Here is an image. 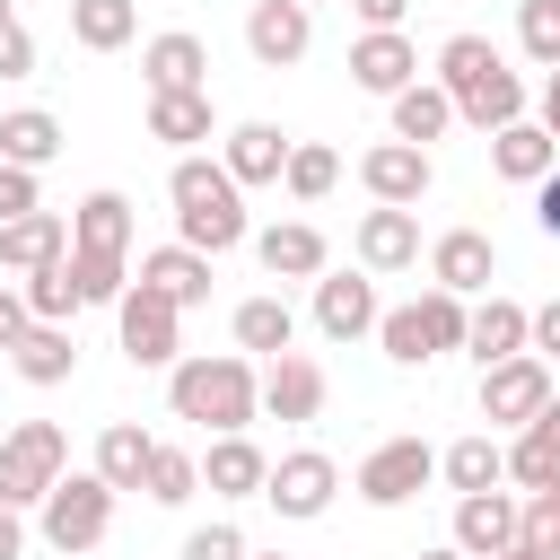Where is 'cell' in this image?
Returning <instances> with one entry per match:
<instances>
[{"instance_id": "obj_19", "label": "cell", "mask_w": 560, "mask_h": 560, "mask_svg": "<svg viewBox=\"0 0 560 560\" xmlns=\"http://www.w3.org/2000/svg\"><path fill=\"white\" fill-rule=\"evenodd\" d=\"M490 271H499V245H490L481 228H446V236L429 245V280H438V289H455V298H481V289H490Z\"/></svg>"}, {"instance_id": "obj_45", "label": "cell", "mask_w": 560, "mask_h": 560, "mask_svg": "<svg viewBox=\"0 0 560 560\" xmlns=\"http://www.w3.org/2000/svg\"><path fill=\"white\" fill-rule=\"evenodd\" d=\"M525 542H534L542 560H560V508H551V499H534V490H525Z\"/></svg>"}, {"instance_id": "obj_24", "label": "cell", "mask_w": 560, "mask_h": 560, "mask_svg": "<svg viewBox=\"0 0 560 560\" xmlns=\"http://www.w3.org/2000/svg\"><path fill=\"white\" fill-rule=\"evenodd\" d=\"M228 332H236L245 359H280V350H298V306H289L280 289H262V298H245V306L228 315Z\"/></svg>"}, {"instance_id": "obj_54", "label": "cell", "mask_w": 560, "mask_h": 560, "mask_svg": "<svg viewBox=\"0 0 560 560\" xmlns=\"http://www.w3.org/2000/svg\"><path fill=\"white\" fill-rule=\"evenodd\" d=\"M534 499H551V508H560V472H551V481H542V490H534Z\"/></svg>"}, {"instance_id": "obj_27", "label": "cell", "mask_w": 560, "mask_h": 560, "mask_svg": "<svg viewBox=\"0 0 560 560\" xmlns=\"http://www.w3.org/2000/svg\"><path fill=\"white\" fill-rule=\"evenodd\" d=\"M490 166L508 175V184H542L551 166H560V140L525 114V122H508V131H490Z\"/></svg>"}, {"instance_id": "obj_35", "label": "cell", "mask_w": 560, "mask_h": 560, "mask_svg": "<svg viewBox=\"0 0 560 560\" xmlns=\"http://www.w3.org/2000/svg\"><path fill=\"white\" fill-rule=\"evenodd\" d=\"M70 245H96V254H131V201L122 192H88L70 210Z\"/></svg>"}, {"instance_id": "obj_11", "label": "cell", "mask_w": 560, "mask_h": 560, "mask_svg": "<svg viewBox=\"0 0 560 560\" xmlns=\"http://www.w3.org/2000/svg\"><path fill=\"white\" fill-rule=\"evenodd\" d=\"M245 52H254L262 70H298V61L315 52V9H306V0H254V9H245Z\"/></svg>"}, {"instance_id": "obj_50", "label": "cell", "mask_w": 560, "mask_h": 560, "mask_svg": "<svg viewBox=\"0 0 560 560\" xmlns=\"http://www.w3.org/2000/svg\"><path fill=\"white\" fill-rule=\"evenodd\" d=\"M350 18H359V26H402L411 0H350Z\"/></svg>"}, {"instance_id": "obj_7", "label": "cell", "mask_w": 560, "mask_h": 560, "mask_svg": "<svg viewBox=\"0 0 560 560\" xmlns=\"http://www.w3.org/2000/svg\"><path fill=\"white\" fill-rule=\"evenodd\" d=\"M429 481H438V446H429V438H385V446H368L359 472H350V490H359L368 508H411Z\"/></svg>"}, {"instance_id": "obj_25", "label": "cell", "mask_w": 560, "mask_h": 560, "mask_svg": "<svg viewBox=\"0 0 560 560\" xmlns=\"http://www.w3.org/2000/svg\"><path fill=\"white\" fill-rule=\"evenodd\" d=\"M9 368H18L26 385H70V376H79V332H70V324H26L18 350H9Z\"/></svg>"}, {"instance_id": "obj_32", "label": "cell", "mask_w": 560, "mask_h": 560, "mask_svg": "<svg viewBox=\"0 0 560 560\" xmlns=\"http://www.w3.org/2000/svg\"><path fill=\"white\" fill-rule=\"evenodd\" d=\"M149 455H158V438H149L140 420H105V429H96V472H105L114 490H149Z\"/></svg>"}, {"instance_id": "obj_18", "label": "cell", "mask_w": 560, "mask_h": 560, "mask_svg": "<svg viewBox=\"0 0 560 560\" xmlns=\"http://www.w3.org/2000/svg\"><path fill=\"white\" fill-rule=\"evenodd\" d=\"M289 149H298V140H289L280 122H236V131H219V158H228V175H236L245 192H254V184H280V175H289Z\"/></svg>"}, {"instance_id": "obj_1", "label": "cell", "mask_w": 560, "mask_h": 560, "mask_svg": "<svg viewBox=\"0 0 560 560\" xmlns=\"http://www.w3.org/2000/svg\"><path fill=\"white\" fill-rule=\"evenodd\" d=\"M166 411L192 420L201 438H228V429H254L262 420V368L245 350H184L166 368Z\"/></svg>"}, {"instance_id": "obj_49", "label": "cell", "mask_w": 560, "mask_h": 560, "mask_svg": "<svg viewBox=\"0 0 560 560\" xmlns=\"http://www.w3.org/2000/svg\"><path fill=\"white\" fill-rule=\"evenodd\" d=\"M534 228H542V236H560V166L534 184Z\"/></svg>"}, {"instance_id": "obj_20", "label": "cell", "mask_w": 560, "mask_h": 560, "mask_svg": "<svg viewBox=\"0 0 560 560\" xmlns=\"http://www.w3.org/2000/svg\"><path fill=\"white\" fill-rule=\"evenodd\" d=\"M140 79H149V96H166V88H210V44L184 35V26H166V35L140 44Z\"/></svg>"}, {"instance_id": "obj_21", "label": "cell", "mask_w": 560, "mask_h": 560, "mask_svg": "<svg viewBox=\"0 0 560 560\" xmlns=\"http://www.w3.org/2000/svg\"><path fill=\"white\" fill-rule=\"evenodd\" d=\"M149 140H166L175 158L201 149V140H219V105H210V88H166V96H149Z\"/></svg>"}, {"instance_id": "obj_33", "label": "cell", "mask_w": 560, "mask_h": 560, "mask_svg": "<svg viewBox=\"0 0 560 560\" xmlns=\"http://www.w3.org/2000/svg\"><path fill=\"white\" fill-rule=\"evenodd\" d=\"M0 158L44 175V166L61 158V114H44V105H18V114H0Z\"/></svg>"}, {"instance_id": "obj_42", "label": "cell", "mask_w": 560, "mask_h": 560, "mask_svg": "<svg viewBox=\"0 0 560 560\" xmlns=\"http://www.w3.org/2000/svg\"><path fill=\"white\" fill-rule=\"evenodd\" d=\"M376 341H385L394 368H429V332H420L411 306H385V315H376Z\"/></svg>"}, {"instance_id": "obj_48", "label": "cell", "mask_w": 560, "mask_h": 560, "mask_svg": "<svg viewBox=\"0 0 560 560\" xmlns=\"http://www.w3.org/2000/svg\"><path fill=\"white\" fill-rule=\"evenodd\" d=\"M534 359H560V298H542L534 306V341H525Z\"/></svg>"}, {"instance_id": "obj_23", "label": "cell", "mask_w": 560, "mask_h": 560, "mask_svg": "<svg viewBox=\"0 0 560 560\" xmlns=\"http://www.w3.org/2000/svg\"><path fill=\"white\" fill-rule=\"evenodd\" d=\"M262 411H271V420H315V411H324V368H315L306 350L262 359Z\"/></svg>"}, {"instance_id": "obj_41", "label": "cell", "mask_w": 560, "mask_h": 560, "mask_svg": "<svg viewBox=\"0 0 560 560\" xmlns=\"http://www.w3.org/2000/svg\"><path fill=\"white\" fill-rule=\"evenodd\" d=\"M516 44L534 70H560V0H516Z\"/></svg>"}, {"instance_id": "obj_43", "label": "cell", "mask_w": 560, "mask_h": 560, "mask_svg": "<svg viewBox=\"0 0 560 560\" xmlns=\"http://www.w3.org/2000/svg\"><path fill=\"white\" fill-rule=\"evenodd\" d=\"M245 551H254V542H245V525H228V516L184 534V560H245Z\"/></svg>"}, {"instance_id": "obj_51", "label": "cell", "mask_w": 560, "mask_h": 560, "mask_svg": "<svg viewBox=\"0 0 560 560\" xmlns=\"http://www.w3.org/2000/svg\"><path fill=\"white\" fill-rule=\"evenodd\" d=\"M0 560H26V508H0Z\"/></svg>"}, {"instance_id": "obj_2", "label": "cell", "mask_w": 560, "mask_h": 560, "mask_svg": "<svg viewBox=\"0 0 560 560\" xmlns=\"http://www.w3.org/2000/svg\"><path fill=\"white\" fill-rule=\"evenodd\" d=\"M166 201H175V236H184V245H201L210 262H219V254H236V245H254L245 184L228 175V158L184 149V158L166 166Z\"/></svg>"}, {"instance_id": "obj_37", "label": "cell", "mask_w": 560, "mask_h": 560, "mask_svg": "<svg viewBox=\"0 0 560 560\" xmlns=\"http://www.w3.org/2000/svg\"><path fill=\"white\" fill-rule=\"evenodd\" d=\"M411 315H420V332H429V359H446V350H464V324H472V298H455V289H420L411 298Z\"/></svg>"}, {"instance_id": "obj_40", "label": "cell", "mask_w": 560, "mask_h": 560, "mask_svg": "<svg viewBox=\"0 0 560 560\" xmlns=\"http://www.w3.org/2000/svg\"><path fill=\"white\" fill-rule=\"evenodd\" d=\"M192 490H201V455H184V446L158 438V455H149V499H158V508H184Z\"/></svg>"}, {"instance_id": "obj_6", "label": "cell", "mask_w": 560, "mask_h": 560, "mask_svg": "<svg viewBox=\"0 0 560 560\" xmlns=\"http://www.w3.org/2000/svg\"><path fill=\"white\" fill-rule=\"evenodd\" d=\"M70 472V438L61 420H18L0 438V508H44V490Z\"/></svg>"}, {"instance_id": "obj_26", "label": "cell", "mask_w": 560, "mask_h": 560, "mask_svg": "<svg viewBox=\"0 0 560 560\" xmlns=\"http://www.w3.org/2000/svg\"><path fill=\"white\" fill-rule=\"evenodd\" d=\"M551 472H560V394L508 438V481H516V490H542Z\"/></svg>"}, {"instance_id": "obj_46", "label": "cell", "mask_w": 560, "mask_h": 560, "mask_svg": "<svg viewBox=\"0 0 560 560\" xmlns=\"http://www.w3.org/2000/svg\"><path fill=\"white\" fill-rule=\"evenodd\" d=\"M0 79H35V35H26V18L0 26Z\"/></svg>"}, {"instance_id": "obj_34", "label": "cell", "mask_w": 560, "mask_h": 560, "mask_svg": "<svg viewBox=\"0 0 560 560\" xmlns=\"http://www.w3.org/2000/svg\"><path fill=\"white\" fill-rule=\"evenodd\" d=\"M140 35V0H70V44L79 52H122Z\"/></svg>"}, {"instance_id": "obj_17", "label": "cell", "mask_w": 560, "mask_h": 560, "mask_svg": "<svg viewBox=\"0 0 560 560\" xmlns=\"http://www.w3.org/2000/svg\"><path fill=\"white\" fill-rule=\"evenodd\" d=\"M262 481H271V455H262L245 429H228V438L201 446V490H210V499H262Z\"/></svg>"}, {"instance_id": "obj_47", "label": "cell", "mask_w": 560, "mask_h": 560, "mask_svg": "<svg viewBox=\"0 0 560 560\" xmlns=\"http://www.w3.org/2000/svg\"><path fill=\"white\" fill-rule=\"evenodd\" d=\"M26 324H35V306H26V289H18V280H0V359L18 350V332H26Z\"/></svg>"}, {"instance_id": "obj_57", "label": "cell", "mask_w": 560, "mask_h": 560, "mask_svg": "<svg viewBox=\"0 0 560 560\" xmlns=\"http://www.w3.org/2000/svg\"><path fill=\"white\" fill-rule=\"evenodd\" d=\"M9 18H18V0H0V26H9Z\"/></svg>"}, {"instance_id": "obj_53", "label": "cell", "mask_w": 560, "mask_h": 560, "mask_svg": "<svg viewBox=\"0 0 560 560\" xmlns=\"http://www.w3.org/2000/svg\"><path fill=\"white\" fill-rule=\"evenodd\" d=\"M499 560H542V551H534V542H525V534H516V542H508V551H499Z\"/></svg>"}, {"instance_id": "obj_10", "label": "cell", "mask_w": 560, "mask_h": 560, "mask_svg": "<svg viewBox=\"0 0 560 560\" xmlns=\"http://www.w3.org/2000/svg\"><path fill=\"white\" fill-rule=\"evenodd\" d=\"M359 184H368V201H394V210H420V201H429V184H438V158L385 131V140H376V149L359 158Z\"/></svg>"}, {"instance_id": "obj_38", "label": "cell", "mask_w": 560, "mask_h": 560, "mask_svg": "<svg viewBox=\"0 0 560 560\" xmlns=\"http://www.w3.org/2000/svg\"><path fill=\"white\" fill-rule=\"evenodd\" d=\"M70 271H79V298L88 306H114L131 289V254H96V245H70Z\"/></svg>"}, {"instance_id": "obj_39", "label": "cell", "mask_w": 560, "mask_h": 560, "mask_svg": "<svg viewBox=\"0 0 560 560\" xmlns=\"http://www.w3.org/2000/svg\"><path fill=\"white\" fill-rule=\"evenodd\" d=\"M280 184H289V201H324V192L341 184V158H332L324 140H298V149H289V175H280Z\"/></svg>"}, {"instance_id": "obj_29", "label": "cell", "mask_w": 560, "mask_h": 560, "mask_svg": "<svg viewBox=\"0 0 560 560\" xmlns=\"http://www.w3.org/2000/svg\"><path fill=\"white\" fill-rule=\"evenodd\" d=\"M140 280H158L175 306H210V254L184 245V236H175V245H149V254H140Z\"/></svg>"}, {"instance_id": "obj_14", "label": "cell", "mask_w": 560, "mask_h": 560, "mask_svg": "<svg viewBox=\"0 0 560 560\" xmlns=\"http://www.w3.org/2000/svg\"><path fill=\"white\" fill-rule=\"evenodd\" d=\"M516 534H525V499H516L508 481H499V490L455 499V551H464V560H499Z\"/></svg>"}, {"instance_id": "obj_3", "label": "cell", "mask_w": 560, "mask_h": 560, "mask_svg": "<svg viewBox=\"0 0 560 560\" xmlns=\"http://www.w3.org/2000/svg\"><path fill=\"white\" fill-rule=\"evenodd\" d=\"M438 88L455 96V122H472L481 140L508 131V122H525V79L508 70V52L490 35H446L438 44Z\"/></svg>"}, {"instance_id": "obj_31", "label": "cell", "mask_w": 560, "mask_h": 560, "mask_svg": "<svg viewBox=\"0 0 560 560\" xmlns=\"http://www.w3.org/2000/svg\"><path fill=\"white\" fill-rule=\"evenodd\" d=\"M385 105H394V140H411V149H429V140L455 131V96H446L438 79H411V88L385 96Z\"/></svg>"}, {"instance_id": "obj_36", "label": "cell", "mask_w": 560, "mask_h": 560, "mask_svg": "<svg viewBox=\"0 0 560 560\" xmlns=\"http://www.w3.org/2000/svg\"><path fill=\"white\" fill-rule=\"evenodd\" d=\"M18 289H26V306H35V324H70L88 298H79V271H70V254L61 262H35V271H18Z\"/></svg>"}, {"instance_id": "obj_56", "label": "cell", "mask_w": 560, "mask_h": 560, "mask_svg": "<svg viewBox=\"0 0 560 560\" xmlns=\"http://www.w3.org/2000/svg\"><path fill=\"white\" fill-rule=\"evenodd\" d=\"M245 560H289V551H245Z\"/></svg>"}, {"instance_id": "obj_13", "label": "cell", "mask_w": 560, "mask_h": 560, "mask_svg": "<svg viewBox=\"0 0 560 560\" xmlns=\"http://www.w3.org/2000/svg\"><path fill=\"white\" fill-rule=\"evenodd\" d=\"M376 315H385V306H376V271H368V262L315 280V332H324V341H368Z\"/></svg>"}, {"instance_id": "obj_12", "label": "cell", "mask_w": 560, "mask_h": 560, "mask_svg": "<svg viewBox=\"0 0 560 560\" xmlns=\"http://www.w3.org/2000/svg\"><path fill=\"white\" fill-rule=\"evenodd\" d=\"M411 79H420V44H411L402 26H359V35H350V88L402 96Z\"/></svg>"}, {"instance_id": "obj_16", "label": "cell", "mask_w": 560, "mask_h": 560, "mask_svg": "<svg viewBox=\"0 0 560 560\" xmlns=\"http://www.w3.org/2000/svg\"><path fill=\"white\" fill-rule=\"evenodd\" d=\"M525 341H534V306H516V298L481 289V298H472V324H464V350H472L481 368H499V359H516Z\"/></svg>"}, {"instance_id": "obj_58", "label": "cell", "mask_w": 560, "mask_h": 560, "mask_svg": "<svg viewBox=\"0 0 560 560\" xmlns=\"http://www.w3.org/2000/svg\"><path fill=\"white\" fill-rule=\"evenodd\" d=\"M306 9H315V0H306Z\"/></svg>"}, {"instance_id": "obj_9", "label": "cell", "mask_w": 560, "mask_h": 560, "mask_svg": "<svg viewBox=\"0 0 560 560\" xmlns=\"http://www.w3.org/2000/svg\"><path fill=\"white\" fill-rule=\"evenodd\" d=\"M551 394H560V385H551V359H534V350L481 368V420H490V429H525Z\"/></svg>"}, {"instance_id": "obj_30", "label": "cell", "mask_w": 560, "mask_h": 560, "mask_svg": "<svg viewBox=\"0 0 560 560\" xmlns=\"http://www.w3.org/2000/svg\"><path fill=\"white\" fill-rule=\"evenodd\" d=\"M438 481H446L455 499H472V490H499V481H508V446H499L490 429H472V438H455V446L438 455Z\"/></svg>"}, {"instance_id": "obj_8", "label": "cell", "mask_w": 560, "mask_h": 560, "mask_svg": "<svg viewBox=\"0 0 560 560\" xmlns=\"http://www.w3.org/2000/svg\"><path fill=\"white\" fill-rule=\"evenodd\" d=\"M262 499L289 516V525H315L332 499H341V464L324 455V446H289L280 464H271V481H262Z\"/></svg>"}, {"instance_id": "obj_52", "label": "cell", "mask_w": 560, "mask_h": 560, "mask_svg": "<svg viewBox=\"0 0 560 560\" xmlns=\"http://www.w3.org/2000/svg\"><path fill=\"white\" fill-rule=\"evenodd\" d=\"M534 122L560 140V70H542V96H534Z\"/></svg>"}, {"instance_id": "obj_28", "label": "cell", "mask_w": 560, "mask_h": 560, "mask_svg": "<svg viewBox=\"0 0 560 560\" xmlns=\"http://www.w3.org/2000/svg\"><path fill=\"white\" fill-rule=\"evenodd\" d=\"M70 254V219L61 210H26L0 228V271H35V262H61Z\"/></svg>"}, {"instance_id": "obj_4", "label": "cell", "mask_w": 560, "mask_h": 560, "mask_svg": "<svg viewBox=\"0 0 560 560\" xmlns=\"http://www.w3.org/2000/svg\"><path fill=\"white\" fill-rule=\"evenodd\" d=\"M114 499H122V490H114L96 464H88V472H61V481L44 490V508H35V534H44L61 560H79V551H96V542L114 534Z\"/></svg>"}, {"instance_id": "obj_5", "label": "cell", "mask_w": 560, "mask_h": 560, "mask_svg": "<svg viewBox=\"0 0 560 560\" xmlns=\"http://www.w3.org/2000/svg\"><path fill=\"white\" fill-rule=\"evenodd\" d=\"M114 341H122L131 368H175V359H184V306H175L158 280H131V289L114 298Z\"/></svg>"}, {"instance_id": "obj_22", "label": "cell", "mask_w": 560, "mask_h": 560, "mask_svg": "<svg viewBox=\"0 0 560 560\" xmlns=\"http://www.w3.org/2000/svg\"><path fill=\"white\" fill-rule=\"evenodd\" d=\"M359 262L368 271H411L420 262V219L411 210H394V201H376V210H359Z\"/></svg>"}, {"instance_id": "obj_44", "label": "cell", "mask_w": 560, "mask_h": 560, "mask_svg": "<svg viewBox=\"0 0 560 560\" xmlns=\"http://www.w3.org/2000/svg\"><path fill=\"white\" fill-rule=\"evenodd\" d=\"M26 210H44V184H35V166H9L0 158V228L26 219Z\"/></svg>"}, {"instance_id": "obj_15", "label": "cell", "mask_w": 560, "mask_h": 560, "mask_svg": "<svg viewBox=\"0 0 560 560\" xmlns=\"http://www.w3.org/2000/svg\"><path fill=\"white\" fill-rule=\"evenodd\" d=\"M254 262L271 280H324L332 271V245H324L315 219H271V228H254Z\"/></svg>"}, {"instance_id": "obj_55", "label": "cell", "mask_w": 560, "mask_h": 560, "mask_svg": "<svg viewBox=\"0 0 560 560\" xmlns=\"http://www.w3.org/2000/svg\"><path fill=\"white\" fill-rule=\"evenodd\" d=\"M420 560H464V551H455V542H438V551H420Z\"/></svg>"}]
</instances>
